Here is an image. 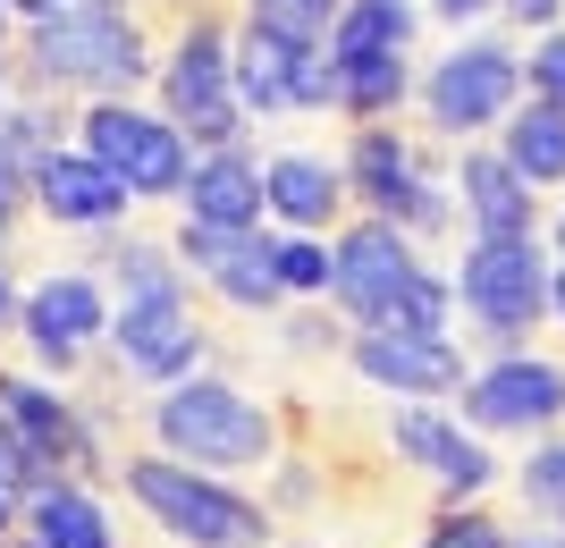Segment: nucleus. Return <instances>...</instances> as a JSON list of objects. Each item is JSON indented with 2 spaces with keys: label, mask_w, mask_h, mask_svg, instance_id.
I'll return each instance as SVG.
<instances>
[{
  "label": "nucleus",
  "mask_w": 565,
  "mask_h": 548,
  "mask_svg": "<svg viewBox=\"0 0 565 548\" xmlns=\"http://www.w3.org/2000/svg\"><path fill=\"white\" fill-rule=\"evenodd\" d=\"M25 85L51 101L94 94V101H127V85L161 76V51L143 34V18L127 0H68L60 18L25 25Z\"/></svg>",
  "instance_id": "1"
},
{
  "label": "nucleus",
  "mask_w": 565,
  "mask_h": 548,
  "mask_svg": "<svg viewBox=\"0 0 565 548\" xmlns=\"http://www.w3.org/2000/svg\"><path fill=\"white\" fill-rule=\"evenodd\" d=\"M152 439H161V455H178L194 473H262V464H279V413L254 406V397L228 388V380L161 388Z\"/></svg>",
  "instance_id": "2"
},
{
  "label": "nucleus",
  "mask_w": 565,
  "mask_h": 548,
  "mask_svg": "<svg viewBox=\"0 0 565 548\" xmlns=\"http://www.w3.org/2000/svg\"><path fill=\"white\" fill-rule=\"evenodd\" d=\"M118 481H127V498H136L169 540H186V548H270V531H279V515L262 498H245L228 481H203L194 464H178V455H127Z\"/></svg>",
  "instance_id": "3"
},
{
  "label": "nucleus",
  "mask_w": 565,
  "mask_h": 548,
  "mask_svg": "<svg viewBox=\"0 0 565 548\" xmlns=\"http://www.w3.org/2000/svg\"><path fill=\"white\" fill-rule=\"evenodd\" d=\"M161 101H169V127L203 152H245V101H236V43L220 9H186V25L169 34L161 51Z\"/></svg>",
  "instance_id": "4"
},
{
  "label": "nucleus",
  "mask_w": 565,
  "mask_h": 548,
  "mask_svg": "<svg viewBox=\"0 0 565 548\" xmlns=\"http://www.w3.org/2000/svg\"><path fill=\"white\" fill-rule=\"evenodd\" d=\"M548 279H557V262L541 237H472L456 262V304L481 337L523 355V337L548 321Z\"/></svg>",
  "instance_id": "5"
},
{
  "label": "nucleus",
  "mask_w": 565,
  "mask_h": 548,
  "mask_svg": "<svg viewBox=\"0 0 565 548\" xmlns=\"http://www.w3.org/2000/svg\"><path fill=\"white\" fill-rule=\"evenodd\" d=\"M515 110H523V51L515 43L465 34V43H448L439 60H430V76H423L430 136L472 143V136H490V127H507Z\"/></svg>",
  "instance_id": "6"
},
{
  "label": "nucleus",
  "mask_w": 565,
  "mask_h": 548,
  "mask_svg": "<svg viewBox=\"0 0 565 548\" xmlns=\"http://www.w3.org/2000/svg\"><path fill=\"white\" fill-rule=\"evenodd\" d=\"M76 136H85V152H94L127 194H186V178H194V143L169 119L136 110V101H85Z\"/></svg>",
  "instance_id": "7"
},
{
  "label": "nucleus",
  "mask_w": 565,
  "mask_h": 548,
  "mask_svg": "<svg viewBox=\"0 0 565 548\" xmlns=\"http://www.w3.org/2000/svg\"><path fill=\"white\" fill-rule=\"evenodd\" d=\"M423 270L430 262L414 254L405 228H388V219H354V228H338V245H330V304L347 312V321H363V330H388V312L414 296Z\"/></svg>",
  "instance_id": "8"
},
{
  "label": "nucleus",
  "mask_w": 565,
  "mask_h": 548,
  "mask_svg": "<svg viewBox=\"0 0 565 548\" xmlns=\"http://www.w3.org/2000/svg\"><path fill=\"white\" fill-rule=\"evenodd\" d=\"M456 422L472 430V439H498V430H557L565 422V363L557 355H498L481 363L465 380V397H456Z\"/></svg>",
  "instance_id": "9"
},
{
  "label": "nucleus",
  "mask_w": 565,
  "mask_h": 548,
  "mask_svg": "<svg viewBox=\"0 0 565 548\" xmlns=\"http://www.w3.org/2000/svg\"><path fill=\"white\" fill-rule=\"evenodd\" d=\"M178 262L236 312H279L287 304L279 237H262V228H194V219H178Z\"/></svg>",
  "instance_id": "10"
},
{
  "label": "nucleus",
  "mask_w": 565,
  "mask_h": 548,
  "mask_svg": "<svg viewBox=\"0 0 565 548\" xmlns=\"http://www.w3.org/2000/svg\"><path fill=\"white\" fill-rule=\"evenodd\" d=\"M236 101L245 119H287V110H338V68L330 51H296L270 34H236Z\"/></svg>",
  "instance_id": "11"
},
{
  "label": "nucleus",
  "mask_w": 565,
  "mask_h": 548,
  "mask_svg": "<svg viewBox=\"0 0 565 548\" xmlns=\"http://www.w3.org/2000/svg\"><path fill=\"white\" fill-rule=\"evenodd\" d=\"M347 363L363 372L372 388L405 397V406H430V397H465V346L456 337H414V330H354L347 337Z\"/></svg>",
  "instance_id": "12"
},
{
  "label": "nucleus",
  "mask_w": 565,
  "mask_h": 548,
  "mask_svg": "<svg viewBox=\"0 0 565 548\" xmlns=\"http://www.w3.org/2000/svg\"><path fill=\"white\" fill-rule=\"evenodd\" d=\"M388 448L439 481V506H472V498L498 481L490 448H481L456 413H430V406H388Z\"/></svg>",
  "instance_id": "13"
},
{
  "label": "nucleus",
  "mask_w": 565,
  "mask_h": 548,
  "mask_svg": "<svg viewBox=\"0 0 565 548\" xmlns=\"http://www.w3.org/2000/svg\"><path fill=\"white\" fill-rule=\"evenodd\" d=\"M203 321H194V304L186 296H169V304H127L110 321V355H118V372L127 380H161V388H178V380H194V363H203Z\"/></svg>",
  "instance_id": "14"
},
{
  "label": "nucleus",
  "mask_w": 565,
  "mask_h": 548,
  "mask_svg": "<svg viewBox=\"0 0 565 548\" xmlns=\"http://www.w3.org/2000/svg\"><path fill=\"white\" fill-rule=\"evenodd\" d=\"M110 321H118V312L102 304V279H94V270H51V279L25 296V321H18V330H25V346H34L51 372H68V363L85 355Z\"/></svg>",
  "instance_id": "15"
},
{
  "label": "nucleus",
  "mask_w": 565,
  "mask_h": 548,
  "mask_svg": "<svg viewBox=\"0 0 565 548\" xmlns=\"http://www.w3.org/2000/svg\"><path fill=\"white\" fill-rule=\"evenodd\" d=\"M448 186H456V212L472 219V237H541V194L507 169L498 143H456Z\"/></svg>",
  "instance_id": "16"
},
{
  "label": "nucleus",
  "mask_w": 565,
  "mask_h": 548,
  "mask_svg": "<svg viewBox=\"0 0 565 548\" xmlns=\"http://www.w3.org/2000/svg\"><path fill=\"white\" fill-rule=\"evenodd\" d=\"M34 203H43L60 228H118L136 194L118 186L94 152H68V143H60V152H43V161H34Z\"/></svg>",
  "instance_id": "17"
},
{
  "label": "nucleus",
  "mask_w": 565,
  "mask_h": 548,
  "mask_svg": "<svg viewBox=\"0 0 565 548\" xmlns=\"http://www.w3.org/2000/svg\"><path fill=\"white\" fill-rule=\"evenodd\" d=\"M178 203H186L194 228H262V212H270L262 161H254V152H203Z\"/></svg>",
  "instance_id": "18"
},
{
  "label": "nucleus",
  "mask_w": 565,
  "mask_h": 548,
  "mask_svg": "<svg viewBox=\"0 0 565 548\" xmlns=\"http://www.w3.org/2000/svg\"><path fill=\"white\" fill-rule=\"evenodd\" d=\"M262 194H270V219H287L296 237H321L347 212V169L312 161V152H279V161H262Z\"/></svg>",
  "instance_id": "19"
},
{
  "label": "nucleus",
  "mask_w": 565,
  "mask_h": 548,
  "mask_svg": "<svg viewBox=\"0 0 565 548\" xmlns=\"http://www.w3.org/2000/svg\"><path fill=\"white\" fill-rule=\"evenodd\" d=\"M498 152H507V169H515L532 194L565 186V110H557V101H532V94H523V110L498 127Z\"/></svg>",
  "instance_id": "20"
},
{
  "label": "nucleus",
  "mask_w": 565,
  "mask_h": 548,
  "mask_svg": "<svg viewBox=\"0 0 565 548\" xmlns=\"http://www.w3.org/2000/svg\"><path fill=\"white\" fill-rule=\"evenodd\" d=\"M25 540L34 548H110V515L94 506V490H43V498H25Z\"/></svg>",
  "instance_id": "21"
},
{
  "label": "nucleus",
  "mask_w": 565,
  "mask_h": 548,
  "mask_svg": "<svg viewBox=\"0 0 565 548\" xmlns=\"http://www.w3.org/2000/svg\"><path fill=\"white\" fill-rule=\"evenodd\" d=\"M330 68H338V110H347L354 127L397 119L405 94H414V68H405V51H388V60H330Z\"/></svg>",
  "instance_id": "22"
},
{
  "label": "nucleus",
  "mask_w": 565,
  "mask_h": 548,
  "mask_svg": "<svg viewBox=\"0 0 565 548\" xmlns=\"http://www.w3.org/2000/svg\"><path fill=\"white\" fill-rule=\"evenodd\" d=\"M414 43V0H347L330 34V60H388Z\"/></svg>",
  "instance_id": "23"
},
{
  "label": "nucleus",
  "mask_w": 565,
  "mask_h": 548,
  "mask_svg": "<svg viewBox=\"0 0 565 548\" xmlns=\"http://www.w3.org/2000/svg\"><path fill=\"white\" fill-rule=\"evenodd\" d=\"M338 18H347V0H245V25L296 51H330Z\"/></svg>",
  "instance_id": "24"
},
{
  "label": "nucleus",
  "mask_w": 565,
  "mask_h": 548,
  "mask_svg": "<svg viewBox=\"0 0 565 548\" xmlns=\"http://www.w3.org/2000/svg\"><path fill=\"white\" fill-rule=\"evenodd\" d=\"M118 312L127 304H169V296H186V279H178V254H161V245H118Z\"/></svg>",
  "instance_id": "25"
},
{
  "label": "nucleus",
  "mask_w": 565,
  "mask_h": 548,
  "mask_svg": "<svg viewBox=\"0 0 565 548\" xmlns=\"http://www.w3.org/2000/svg\"><path fill=\"white\" fill-rule=\"evenodd\" d=\"M423 548H515V531L481 515V506H439V524L423 531Z\"/></svg>",
  "instance_id": "26"
},
{
  "label": "nucleus",
  "mask_w": 565,
  "mask_h": 548,
  "mask_svg": "<svg viewBox=\"0 0 565 548\" xmlns=\"http://www.w3.org/2000/svg\"><path fill=\"white\" fill-rule=\"evenodd\" d=\"M515 490H523V506H532V515H565V439H548V448L523 455Z\"/></svg>",
  "instance_id": "27"
},
{
  "label": "nucleus",
  "mask_w": 565,
  "mask_h": 548,
  "mask_svg": "<svg viewBox=\"0 0 565 548\" xmlns=\"http://www.w3.org/2000/svg\"><path fill=\"white\" fill-rule=\"evenodd\" d=\"M279 287L287 296H330V245L321 237H279Z\"/></svg>",
  "instance_id": "28"
},
{
  "label": "nucleus",
  "mask_w": 565,
  "mask_h": 548,
  "mask_svg": "<svg viewBox=\"0 0 565 548\" xmlns=\"http://www.w3.org/2000/svg\"><path fill=\"white\" fill-rule=\"evenodd\" d=\"M0 490H18V498H43V490H60V481L43 473V455H34L18 430H9V413H0Z\"/></svg>",
  "instance_id": "29"
},
{
  "label": "nucleus",
  "mask_w": 565,
  "mask_h": 548,
  "mask_svg": "<svg viewBox=\"0 0 565 548\" xmlns=\"http://www.w3.org/2000/svg\"><path fill=\"white\" fill-rule=\"evenodd\" d=\"M523 94H532V101H557V110H565V25L523 51Z\"/></svg>",
  "instance_id": "30"
},
{
  "label": "nucleus",
  "mask_w": 565,
  "mask_h": 548,
  "mask_svg": "<svg viewBox=\"0 0 565 548\" xmlns=\"http://www.w3.org/2000/svg\"><path fill=\"white\" fill-rule=\"evenodd\" d=\"M498 9H507L523 34H557V25H565V0H498Z\"/></svg>",
  "instance_id": "31"
},
{
  "label": "nucleus",
  "mask_w": 565,
  "mask_h": 548,
  "mask_svg": "<svg viewBox=\"0 0 565 548\" xmlns=\"http://www.w3.org/2000/svg\"><path fill=\"white\" fill-rule=\"evenodd\" d=\"M498 0H430V18H448V25H472V18H490Z\"/></svg>",
  "instance_id": "32"
},
{
  "label": "nucleus",
  "mask_w": 565,
  "mask_h": 548,
  "mask_svg": "<svg viewBox=\"0 0 565 548\" xmlns=\"http://www.w3.org/2000/svg\"><path fill=\"white\" fill-rule=\"evenodd\" d=\"M68 0H9V18H25V25H43V18H60Z\"/></svg>",
  "instance_id": "33"
},
{
  "label": "nucleus",
  "mask_w": 565,
  "mask_h": 548,
  "mask_svg": "<svg viewBox=\"0 0 565 548\" xmlns=\"http://www.w3.org/2000/svg\"><path fill=\"white\" fill-rule=\"evenodd\" d=\"M9 321H25V296H18V279L0 270V330H9Z\"/></svg>",
  "instance_id": "34"
},
{
  "label": "nucleus",
  "mask_w": 565,
  "mask_h": 548,
  "mask_svg": "<svg viewBox=\"0 0 565 548\" xmlns=\"http://www.w3.org/2000/svg\"><path fill=\"white\" fill-rule=\"evenodd\" d=\"M548 312L565 321V254H557V279H548Z\"/></svg>",
  "instance_id": "35"
},
{
  "label": "nucleus",
  "mask_w": 565,
  "mask_h": 548,
  "mask_svg": "<svg viewBox=\"0 0 565 548\" xmlns=\"http://www.w3.org/2000/svg\"><path fill=\"white\" fill-rule=\"evenodd\" d=\"M18 506H25L18 490H0V540H9V524H18Z\"/></svg>",
  "instance_id": "36"
},
{
  "label": "nucleus",
  "mask_w": 565,
  "mask_h": 548,
  "mask_svg": "<svg viewBox=\"0 0 565 548\" xmlns=\"http://www.w3.org/2000/svg\"><path fill=\"white\" fill-rule=\"evenodd\" d=\"M515 548H565V531H523Z\"/></svg>",
  "instance_id": "37"
},
{
  "label": "nucleus",
  "mask_w": 565,
  "mask_h": 548,
  "mask_svg": "<svg viewBox=\"0 0 565 548\" xmlns=\"http://www.w3.org/2000/svg\"><path fill=\"white\" fill-rule=\"evenodd\" d=\"M548 237H557V254H565V203H557V212H548Z\"/></svg>",
  "instance_id": "38"
},
{
  "label": "nucleus",
  "mask_w": 565,
  "mask_h": 548,
  "mask_svg": "<svg viewBox=\"0 0 565 548\" xmlns=\"http://www.w3.org/2000/svg\"><path fill=\"white\" fill-rule=\"evenodd\" d=\"M0 51H9V0H0Z\"/></svg>",
  "instance_id": "39"
},
{
  "label": "nucleus",
  "mask_w": 565,
  "mask_h": 548,
  "mask_svg": "<svg viewBox=\"0 0 565 548\" xmlns=\"http://www.w3.org/2000/svg\"><path fill=\"white\" fill-rule=\"evenodd\" d=\"M0 548H34V540H0Z\"/></svg>",
  "instance_id": "40"
},
{
  "label": "nucleus",
  "mask_w": 565,
  "mask_h": 548,
  "mask_svg": "<svg viewBox=\"0 0 565 548\" xmlns=\"http://www.w3.org/2000/svg\"><path fill=\"white\" fill-rule=\"evenodd\" d=\"M194 9H212V0H194Z\"/></svg>",
  "instance_id": "41"
},
{
  "label": "nucleus",
  "mask_w": 565,
  "mask_h": 548,
  "mask_svg": "<svg viewBox=\"0 0 565 548\" xmlns=\"http://www.w3.org/2000/svg\"><path fill=\"white\" fill-rule=\"evenodd\" d=\"M557 531H565V515H557Z\"/></svg>",
  "instance_id": "42"
}]
</instances>
